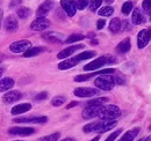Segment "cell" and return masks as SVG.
I'll list each match as a JSON object with an SVG mask.
<instances>
[{
  "instance_id": "1",
  "label": "cell",
  "mask_w": 151,
  "mask_h": 141,
  "mask_svg": "<svg viewBox=\"0 0 151 141\" xmlns=\"http://www.w3.org/2000/svg\"><path fill=\"white\" fill-rule=\"evenodd\" d=\"M121 116V110L116 105H106L102 106L98 117L101 120H115Z\"/></svg>"
},
{
  "instance_id": "2",
  "label": "cell",
  "mask_w": 151,
  "mask_h": 141,
  "mask_svg": "<svg viewBox=\"0 0 151 141\" xmlns=\"http://www.w3.org/2000/svg\"><path fill=\"white\" fill-rule=\"evenodd\" d=\"M94 85L100 89V90H105V91H109L114 88V79L113 76H111V74H102L100 76H98L95 79Z\"/></svg>"
},
{
  "instance_id": "3",
  "label": "cell",
  "mask_w": 151,
  "mask_h": 141,
  "mask_svg": "<svg viewBox=\"0 0 151 141\" xmlns=\"http://www.w3.org/2000/svg\"><path fill=\"white\" fill-rule=\"evenodd\" d=\"M112 63H115V59L114 57H100V58H96L93 61L88 63L87 65L84 66V70H99L100 67L105 66L106 64H112Z\"/></svg>"
},
{
  "instance_id": "4",
  "label": "cell",
  "mask_w": 151,
  "mask_h": 141,
  "mask_svg": "<svg viewBox=\"0 0 151 141\" xmlns=\"http://www.w3.org/2000/svg\"><path fill=\"white\" fill-rule=\"evenodd\" d=\"M30 48H32V43L29 41H26V39L14 42L9 45V50L14 53H24Z\"/></svg>"
},
{
  "instance_id": "5",
  "label": "cell",
  "mask_w": 151,
  "mask_h": 141,
  "mask_svg": "<svg viewBox=\"0 0 151 141\" xmlns=\"http://www.w3.org/2000/svg\"><path fill=\"white\" fill-rule=\"evenodd\" d=\"M151 39V28L143 29L137 35V46L138 49H144Z\"/></svg>"
},
{
  "instance_id": "6",
  "label": "cell",
  "mask_w": 151,
  "mask_h": 141,
  "mask_svg": "<svg viewBox=\"0 0 151 141\" xmlns=\"http://www.w3.org/2000/svg\"><path fill=\"white\" fill-rule=\"evenodd\" d=\"M115 70L114 68H104V70H96L94 73H91V74H85V75H78L75 78L76 82H84V81H87L90 80L91 78L96 76V75H102V74H113Z\"/></svg>"
},
{
  "instance_id": "7",
  "label": "cell",
  "mask_w": 151,
  "mask_h": 141,
  "mask_svg": "<svg viewBox=\"0 0 151 141\" xmlns=\"http://www.w3.org/2000/svg\"><path fill=\"white\" fill-rule=\"evenodd\" d=\"M116 124H117L116 120H101V122H96L94 132H96V133L108 132V131L113 130L114 127L116 126Z\"/></svg>"
},
{
  "instance_id": "8",
  "label": "cell",
  "mask_w": 151,
  "mask_h": 141,
  "mask_svg": "<svg viewBox=\"0 0 151 141\" xmlns=\"http://www.w3.org/2000/svg\"><path fill=\"white\" fill-rule=\"evenodd\" d=\"M50 27V21L45 18H37L35 21L32 22L30 28L34 31H42Z\"/></svg>"
},
{
  "instance_id": "9",
  "label": "cell",
  "mask_w": 151,
  "mask_h": 141,
  "mask_svg": "<svg viewBox=\"0 0 151 141\" xmlns=\"http://www.w3.org/2000/svg\"><path fill=\"white\" fill-rule=\"evenodd\" d=\"M73 94L77 97H93L95 95H99V90L88 87H80V88H76Z\"/></svg>"
},
{
  "instance_id": "10",
  "label": "cell",
  "mask_w": 151,
  "mask_h": 141,
  "mask_svg": "<svg viewBox=\"0 0 151 141\" xmlns=\"http://www.w3.org/2000/svg\"><path fill=\"white\" fill-rule=\"evenodd\" d=\"M101 105H87L83 110V118L84 119H92L96 117L101 110Z\"/></svg>"
},
{
  "instance_id": "11",
  "label": "cell",
  "mask_w": 151,
  "mask_h": 141,
  "mask_svg": "<svg viewBox=\"0 0 151 141\" xmlns=\"http://www.w3.org/2000/svg\"><path fill=\"white\" fill-rule=\"evenodd\" d=\"M60 5L64 9V12L68 14V16L72 18L76 14V1L75 0H60Z\"/></svg>"
},
{
  "instance_id": "12",
  "label": "cell",
  "mask_w": 151,
  "mask_h": 141,
  "mask_svg": "<svg viewBox=\"0 0 151 141\" xmlns=\"http://www.w3.org/2000/svg\"><path fill=\"white\" fill-rule=\"evenodd\" d=\"M8 132L14 135H30L35 133V130L33 127H11Z\"/></svg>"
},
{
  "instance_id": "13",
  "label": "cell",
  "mask_w": 151,
  "mask_h": 141,
  "mask_svg": "<svg viewBox=\"0 0 151 141\" xmlns=\"http://www.w3.org/2000/svg\"><path fill=\"white\" fill-rule=\"evenodd\" d=\"M79 49H84V45L83 44H79V45H72V46H69L66 49H64L63 51L57 54V58L58 59H64V58H69L70 56H72L76 51H78Z\"/></svg>"
},
{
  "instance_id": "14",
  "label": "cell",
  "mask_w": 151,
  "mask_h": 141,
  "mask_svg": "<svg viewBox=\"0 0 151 141\" xmlns=\"http://www.w3.org/2000/svg\"><path fill=\"white\" fill-rule=\"evenodd\" d=\"M54 7V2L50 1V0H47L45 2H43L40 7L37 8V12H36V15L37 18H44Z\"/></svg>"
},
{
  "instance_id": "15",
  "label": "cell",
  "mask_w": 151,
  "mask_h": 141,
  "mask_svg": "<svg viewBox=\"0 0 151 141\" xmlns=\"http://www.w3.org/2000/svg\"><path fill=\"white\" fill-rule=\"evenodd\" d=\"M5 28H6V30L8 33H13V31L18 30L19 22H18V20L14 15H9V16L6 18V20H5Z\"/></svg>"
},
{
  "instance_id": "16",
  "label": "cell",
  "mask_w": 151,
  "mask_h": 141,
  "mask_svg": "<svg viewBox=\"0 0 151 141\" xmlns=\"http://www.w3.org/2000/svg\"><path fill=\"white\" fill-rule=\"evenodd\" d=\"M47 117H29V118H15L14 123H29V124H44L47 123Z\"/></svg>"
},
{
  "instance_id": "17",
  "label": "cell",
  "mask_w": 151,
  "mask_h": 141,
  "mask_svg": "<svg viewBox=\"0 0 151 141\" xmlns=\"http://www.w3.org/2000/svg\"><path fill=\"white\" fill-rule=\"evenodd\" d=\"M20 98H21V94H20V91H17V90L8 91V93H6V94L2 96V101H4L5 103H7V104L14 103V102L19 101Z\"/></svg>"
},
{
  "instance_id": "18",
  "label": "cell",
  "mask_w": 151,
  "mask_h": 141,
  "mask_svg": "<svg viewBox=\"0 0 151 141\" xmlns=\"http://www.w3.org/2000/svg\"><path fill=\"white\" fill-rule=\"evenodd\" d=\"M78 63H79V61H78V59H77L76 57H73V58H66V59H64L62 63L58 64V68L60 70H69V68L75 67Z\"/></svg>"
},
{
  "instance_id": "19",
  "label": "cell",
  "mask_w": 151,
  "mask_h": 141,
  "mask_svg": "<svg viewBox=\"0 0 151 141\" xmlns=\"http://www.w3.org/2000/svg\"><path fill=\"white\" fill-rule=\"evenodd\" d=\"M42 37L44 39H47L48 42H51V43H60L63 41V35L55 33V31H48V33H44Z\"/></svg>"
},
{
  "instance_id": "20",
  "label": "cell",
  "mask_w": 151,
  "mask_h": 141,
  "mask_svg": "<svg viewBox=\"0 0 151 141\" xmlns=\"http://www.w3.org/2000/svg\"><path fill=\"white\" fill-rule=\"evenodd\" d=\"M132 24H135V26H138V24H142V23L145 22V16H144V14H143L138 8H136V9L132 12Z\"/></svg>"
},
{
  "instance_id": "21",
  "label": "cell",
  "mask_w": 151,
  "mask_h": 141,
  "mask_svg": "<svg viewBox=\"0 0 151 141\" xmlns=\"http://www.w3.org/2000/svg\"><path fill=\"white\" fill-rule=\"evenodd\" d=\"M132 49V43L130 38H124L122 42H120L116 46V51L119 53H127Z\"/></svg>"
},
{
  "instance_id": "22",
  "label": "cell",
  "mask_w": 151,
  "mask_h": 141,
  "mask_svg": "<svg viewBox=\"0 0 151 141\" xmlns=\"http://www.w3.org/2000/svg\"><path fill=\"white\" fill-rule=\"evenodd\" d=\"M32 109V104L29 103H23V104H18L12 109V115H21V113H24L27 111H29Z\"/></svg>"
},
{
  "instance_id": "23",
  "label": "cell",
  "mask_w": 151,
  "mask_h": 141,
  "mask_svg": "<svg viewBox=\"0 0 151 141\" xmlns=\"http://www.w3.org/2000/svg\"><path fill=\"white\" fill-rule=\"evenodd\" d=\"M13 86H14V80L11 78H5L0 80V91L9 90Z\"/></svg>"
},
{
  "instance_id": "24",
  "label": "cell",
  "mask_w": 151,
  "mask_h": 141,
  "mask_svg": "<svg viewBox=\"0 0 151 141\" xmlns=\"http://www.w3.org/2000/svg\"><path fill=\"white\" fill-rule=\"evenodd\" d=\"M138 132H139V128L138 127H135V128H132L130 131L126 132L123 134V137L120 139V141H132L136 138V135L138 134Z\"/></svg>"
},
{
  "instance_id": "25",
  "label": "cell",
  "mask_w": 151,
  "mask_h": 141,
  "mask_svg": "<svg viewBox=\"0 0 151 141\" xmlns=\"http://www.w3.org/2000/svg\"><path fill=\"white\" fill-rule=\"evenodd\" d=\"M121 27H122V21L117 18L113 19L111 21V23H109V30L112 33H119L120 29H121Z\"/></svg>"
},
{
  "instance_id": "26",
  "label": "cell",
  "mask_w": 151,
  "mask_h": 141,
  "mask_svg": "<svg viewBox=\"0 0 151 141\" xmlns=\"http://www.w3.org/2000/svg\"><path fill=\"white\" fill-rule=\"evenodd\" d=\"M44 51V48H42V46H36V48H30V49H28L26 52L23 53V56L26 57V58H30V57H34V56H37L40 54L41 52H43Z\"/></svg>"
},
{
  "instance_id": "27",
  "label": "cell",
  "mask_w": 151,
  "mask_h": 141,
  "mask_svg": "<svg viewBox=\"0 0 151 141\" xmlns=\"http://www.w3.org/2000/svg\"><path fill=\"white\" fill-rule=\"evenodd\" d=\"M94 56H95L94 51H84V52L79 53L78 56H76V58L78 59V61H83V60H86V59L93 58Z\"/></svg>"
},
{
  "instance_id": "28",
  "label": "cell",
  "mask_w": 151,
  "mask_h": 141,
  "mask_svg": "<svg viewBox=\"0 0 151 141\" xmlns=\"http://www.w3.org/2000/svg\"><path fill=\"white\" fill-rule=\"evenodd\" d=\"M108 102V98L107 97H98V98H94V100H91L88 101L86 104L87 105H104L105 103Z\"/></svg>"
},
{
  "instance_id": "29",
  "label": "cell",
  "mask_w": 151,
  "mask_h": 141,
  "mask_svg": "<svg viewBox=\"0 0 151 141\" xmlns=\"http://www.w3.org/2000/svg\"><path fill=\"white\" fill-rule=\"evenodd\" d=\"M85 38V36L81 35V34H73L70 37H68V39H65V43L66 44H71V43H75V42H79V41H83Z\"/></svg>"
},
{
  "instance_id": "30",
  "label": "cell",
  "mask_w": 151,
  "mask_h": 141,
  "mask_svg": "<svg viewBox=\"0 0 151 141\" xmlns=\"http://www.w3.org/2000/svg\"><path fill=\"white\" fill-rule=\"evenodd\" d=\"M113 13H114V8L113 7H111V6L102 7V8L98 12V14H99V15H101V16H111Z\"/></svg>"
},
{
  "instance_id": "31",
  "label": "cell",
  "mask_w": 151,
  "mask_h": 141,
  "mask_svg": "<svg viewBox=\"0 0 151 141\" xmlns=\"http://www.w3.org/2000/svg\"><path fill=\"white\" fill-rule=\"evenodd\" d=\"M30 9L29 8H27V7H21L18 9V12H17V14H18V16L20 19H27L29 15H30Z\"/></svg>"
},
{
  "instance_id": "32",
  "label": "cell",
  "mask_w": 151,
  "mask_h": 141,
  "mask_svg": "<svg viewBox=\"0 0 151 141\" xmlns=\"http://www.w3.org/2000/svg\"><path fill=\"white\" fill-rule=\"evenodd\" d=\"M66 101L65 96H62V95H58V96H55L52 100H51V104L54 106H60L62 104H64Z\"/></svg>"
},
{
  "instance_id": "33",
  "label": "cell",
  "mask_w": 151,
  "mask_h": 141,
  "mask_svg": "<svg viewBox=\"0 0 151 141\" xmlns=\"http://www.w3.org/2000/svg\"><path fill=\"white\" fill-rule=\"evenodd\" d=\"M101 4H102V0H90L88 1V8L91 12H95L101 6Z\"/></svg>"
},
{
  "instance_id": "34",
  "label": "cell",
  "mask_w": 151,
  "mask_h": 141,
  "mask_svg": "<svg viewBox=\"0 0 151 141\" xmlns=\"http://www.w3.org/2000/svg\"><path fill=\"white\" fill-rule=\"evenodd\" d=\"M59 138H60V133L56 132V133H52V134H49V135H45V137L41 138L40 141H58Z\"/></svg>"
},
{
  "instance_id": "35",
  "label": "cell",
  "mask_w": 151,
  "mask_h": 141,
  "mask_svg": "<svg viewBox=\"0 0 151 141\" xmlns=\"http://www.w3.org/2000/svg\"><path fill=\"white\" fill-rule=\"evenodd\" d=\"M132 1H127V2H124L123 4V6H122V13L124 14V15H128L130 12L132 11Z\"/></svg>"
},
{
  "instance_id": "36",
  "label": "cell",
  "mask_w": 151,
  "mask_h": 141,
  "mask_svg": "<svg viewBox=\"0 0 151 141\" xmlns=\"http://www.w3.org/2000/svg\"><path fill=\"white\" fill-rule=\"evenodd\" d=\"M114 79V83H116V85H119V86H122V85H124L126 83V79H124V76H123V74H116V76H113Z\"/></svg>"
},
{
  "instance_id": "37",
  "label": "cell",
  "mask_w": 151,
  "mask_h": 141,
  "mask_svg": "<svg viewBox=\"0 0 151 141\" xmlns=\"http://www.w3.org/2000/svg\"><path fill=\"white\" fill-rule=\"evenodd\" d=\"M88 5L87 0H77L76 1V8L79 11H83L84 8H86V6Z\"/></svg>"
},
{
  "instance_id": "38",
  "label": "cell",
  "mask_w": 151,
  "mask_h": 141,
  "mask_svg": "<svg viewBox=\"0 0 151 141\" xmlns=\"http://www.w3.org/2000/svg\"><path fill=\"white\" fill-rule=\"evenodd\" d=\"M142 8L147 14H151V0H144L142 2Z\"/></svg>"
},
{
  "instance_id": "39",
  "label": "cell",
  "mask_w": 151,
  "mask_h": 141,
  "mask_svg": "<svg viewBox=\"0 0 151 141\" xmlns=\"http://www.w3.org/2000/svg\"><path fill=\"white\" fill-rule=\"evenodd\" d=\"M95 125H96V123H90V124H87V125H85L83 130H84V132H85V133H91V132H94Z\"/></svg>"
},
{
  "instance_id": "40",
  "label": "cell",
  "mask_w": 151,
  "mask_h": 141,
  "mask_svg": "<svg viewBox=\"0 0 151 141\" xmlns=\"http://www.w3.org/2000/svg\"><path fill=\"white\" fill-rule=\"evenodd\" d=\"M121 132H122V130H117L116 132H113V133H112V134H111V135H109V137H108L105 141H114L117 137H119V135H120V134H121Z\"/></svg>"
},
{
  "instance_id": "41",
  "label": "cell",
  "mask_w": 151,
  "mask_h": 141,
  "mask_svg": "<svg viewBox=\"0 0 151 141\" xmlns=\"http://www.w3.org/2000/svg\"><path fill=\"white\" fill-rule=\"evenodd\" d=\"M105 24H106V21H105V20H102V19L99 20L98 23H96V29H98V30H101V29L105 27Z\"/></svg>"
},
{
  "instance_id": "42",
  "label": "cell",
  "mask_w": 151,
  "mask_h": 141,
  "mask_svg": "<svg viewBox=\"0 0 151 141\" xmlns=\"http://www.w3.org/2000/svg\"><path fill=\"white\" fill-rule=\"evenodd\" d=\"M48 97V94L44 91V93H41V94H38L37 96L35 97V100H37V101H41V100H45Z\"/></svg>"
},
{
  "instance_id": "43",
  "label": "cell",
  "mask_w": 151,
  "mask_h": 141,
  "mask_svg": "<svg viewBox=\"0 0 151 141\" xmlns=\"http://www.w3.org/2000/svg\"><path fill=\"white\" fill-rule=\"evenodd\" d=\"M130 28H132V26L129 24V21H123V29L127 31V30H130Z\"/></svg>"
},
{
  "instance_id": "44",
  "label": "cell",
  "mask_w": 151,
  "mask_h": 141,
  "mask_svg": "<svg viewBox=\"0 0 151 141\" xmlns=\"http://www.w3.org/2000/svg\"><path fill=\"white\" fill-rule=\"evenodd\" d=\"M77 104H78V102H71V103L66 106V108H68V109H70V108H73V106H76Z\"/></svg>"
},
{
  "instance_id": "45",
  "label": "cell",
  "mask_w": 151,
  "mask_h": 141,
  "mask_svg": "<svg viewBox=\"0 0 151 141\" xmlns=\"http://www.w3.org/2000/svg\"><path fill=\"white\" fill-rule=\"evenodd\" d=\"M18 4H20V0H13V1H12V4H11V7H13V6H17Z\"/></svg>"
},
{
  "instance_id": "46",
  "label": "cell",
  "mask_w": 151,
  "mask_h": 141,
  "mask_svg": "<svg viewBox=\"0 0 151 141\" xmlns=\"http://www.w3.org/2000/svg\"><path fill=\"white\" fill-rule=\"evenodd\" d=\"M138 141H151V138H150V137H145V138H142V139H139Z\"/></svg>"
},
{
  "instance_id": "47",
  "label": "cell",
  "mask_w": 151,
  "mask_h": 141,
  "mask_svg": "<svg viewBox=\"0 0 151 141\" xmlns=\"http://www.w3.org/2000/svg\"><path fill=\"white\" fill-rule=\"evenodd\" d=\"M60 141H76L75 139H72V138H66V139H63V140Z\"/></svg>"
},
{
  "instance_id": "48",
  "label": "cell",
  "mask_w": 151,
  "mask_h": 141,
  "mask_svg": "<svg viewBox=\"0 0 151 141\" xmlns=\"http://www.w3.org/2000/svg\"><path fill=\"white\" fill-rule=\"evenodd\" d=\"M99 139H100V137L98 135V137H95V138H93V139H92L91 141H99Z\"/></svg>"
},
{
  "instance_id": "49",
  "label": "cell",
  "mask_w": 151,
  "mask_h": 141,
  "mask_svg": "<svg viewBox=\"0 0 151 141\" xmlns=\"http://www.w3.org/2000/svg\"><path fill=\"white\" fill-rule=\"evenodd\" d=\"M1 19H2V11L0 9V27H1Z\"/></svg>"
},
{
  "instance_id": "50",
  "label": "cell",
  "mask_w": 151,
  "mask_h": 141,
  "mask_svg": "<svg viewBox=\"0 0 151 141\" xmlns=\"http://www.w3.org/2000/svg\"><path fill=\"white\" fill-rule=\"evenodd\" d=\"M106 2H107V4H113L114 0H106Z\"/></svg>"
},
{
  "instance_id": "51",
  "label": "cell",
  "mask_w": 151,
  "mask_h": 141,
  "mask_svg": "<svg viewBox=\"0 0 151 141\" xmlns=\"http://www.w3.org/2000/svg\"><path fill=\"white\" fill-rule=\"evenodd\" d=\"M1 75H2V68H0V78H1Z\"/></svg>"
},
{
  "instance_id": "52",
  "label": "cell",
  "mask_w": 151,
  "mask_h": 141,
  "mask_svg": "<svg viewBox=\"0 0 151 141\" xmlns=\"http://www.w3.org/2000/svg\"><path fill=\"white\" fill-rule=\"evenodd\" d=\"M17 141H20V140H17Z\"/></svg>"
}]
</instances>
